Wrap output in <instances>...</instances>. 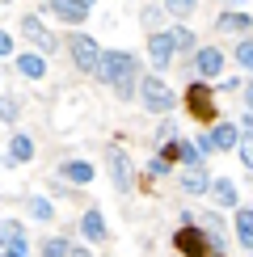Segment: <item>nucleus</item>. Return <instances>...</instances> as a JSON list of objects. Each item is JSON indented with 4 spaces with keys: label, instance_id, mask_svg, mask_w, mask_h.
<instances>
[{
    "label": "nucleus",
    "instance_id": "obj_10",
    "mask_svg": "<svg viewBox=\"0 0 253 257\" xmlns=\"http://www.w3.org/2000/svg\"><path fill=\"white\" fill-rule=\"evenodd\" d=\"M211 186H215V181L207 177V165H203V169H186V173H182V190H186L190 198H198V194H207Z\"/></svg>",
    "mask_w": 253,
    "mask_h": 257
},
{
    "label": "nucleus",
    "instance_id": "obj_30",
    "mask_svg": "<svg viewBox=\"0 0 253 257\" xmlns=\"http://www.w3.org/2000/svg\"><path fill=\"white\" fill-rule=\"evenodd\" d=\"M144 26L156 34V30H161V9H144Z\"/></svg>",
    "mask_w": 253,
    "mask_h": 257
},
{
    "label": "nucleus",
    "instance_id": "obj_17",
    "mask_svg": "<svg viewBox=\"0 0 253 257\" xmlns=\"http://www.w3.org/2000/svg\"><path fill=\"white\" fill-rule=\"evenodd\" d=\"M59 177L63 181H93V165H84V160H68V165H59Z\"/></svg>",
    "mask_w": 253,
    "mask_h": 257
},
{
    "label": "nucleus",
    "instance_id": "obj_22",
    "mask_svg": "<svg viewBox=\"0 0 253 257\" xmlns=\"http://www.w3.org/2000/svg\"><path fill=\"white\" fill-rule=\"evenodd\" d=\"M30 215L42 219V223H51V219H55V207H51L47 198H30Z\"/></svg>",
    "mask_w": 253,
    "mask_h": 257
},
{
    "label": "nucleus",
    "instance_id": "obj_25",
    "mask_svg": "<svg viewBox=\"0 0 253 257\" xmlns=\"http://www.w3.org/2000/svg\"><path fill=\"white\" fill-rule=\"evenodd\" d=\"M194 5H198V0H165V9L173 17H190V13H194Z\"/></svg>",
    "mask_w": 253,
    "mask_h": 257
},
{
    "label": "nucleus",
    "instance_id": "obj_11",
    "mask_svg": "<svg viewBox=\"0 0 253 257\" xmlns=\"http://www.w3.org/2000/svg\"><path fill=\"white\" fill-rule=\"evenodd\" d=\"M211 144H215L219 152H232V148H240V126H236V122H219L215 131H211Z\"/></svg>",
    "mask_w": 253,
    "mask_h": 257
},
{
    "label": "nucleus",
    "instance_id": "obj_23",
    "mask_svg": "<svg viewBox=\"0 0 253 257\" xmlns=\"http://www.w3.org/2000/svg\"><path fill=\"white\" fill-rule=\"evenodd\" d=\"M236 152H240V165L253 173V131H240V148Z\"/></svg>",
    "mask_w": 253,
    "mask_h": 257
},
{
    "label": "nucleus",
    "instance_id": "obj_19",
    "mask_svg": "<svg viewBox=\"0 0 253 257\" xmlns=\"http://www.w3.org/2000/svg\"><path fill=\"white\" fill-rule=\"evenodd\" d=\"M5 249H21L26 253V228L13 223V219H5Z\"/></svg>",
    "mask_w": 253,
    "mask_h": 257
},
{
    "label": "nucleus",
    "instance_id": "obj_24",
    "mask_svg": "<svg viewBox=\"0 0 253 257\" xmlns=\"http://www.w3.org/2000/svg\"><path fill=\"white\" fill-rule=\"evenodd\" d=\"M42 257H72V249H68L63 236H51L47 244H42Z\"/></svg>",
    "mask_w": 253,
    "mask_h": 257
},
{
    "label": "nucleus",
    "instance_id": "obj_14",
    "mask_svg": "<svg viewBox=\"0 0 253 257\" xmlns=\"http://www.w3.org/2000/svg\"><path fill=\"white\" fill-rule=\"evenodd\" d=\"M215 30H224V34H245V30H253V17H245V13H219Z\"/></svg>",
    "mask_w": 253,
    "mask_h": 257
},
{
    "label": "nucleus",
    "instance_id": "obj_8",
    "mask_svg": "<svg viewBox=\"0 0 253 257\" xmlns=\"http://www.w3.org/2000/svg\"><path fill=\"white\" fill-rule=\"evenodd\" d=\"M47 13L68 21V26H80L89 17V0H47Z\"/></svg>",
    "mask_w": 253,
    "mask_h": 257
},
{
    "label": "nucleus",
    "instance_id": "obj_7",
    "mask_svg": "<svg viewBox=\"0 0 253 257\" xmlns=\"http://www.w3.org/2000/svg\"><path fill=\"white\" fill-rule=\"evenodd\" d=\"M173 51H177V42H173L169 30L148 34V59H152V68H169V63H173Z\"/></svg>",
    "mask_w": 253,
    "mask_h": 257
},
{
    "label": "nucleus",
    "instance_id": "obj_3",
    "mask_svg": "<svg viewBox=\"0 0 253 257\" xmlns=\"http://www.w3.org/2000/svg\"><path fill=\"white\" fill-rule=\"evenodd\" d=\"M140 101H144V110H148V114H169V110L177 105L173 89H169L165 80H156V76L140 80Z\"/></svg>",
    "mask_w": 253,
    "mask_h": 257
},
{
    "label": "nucleus",
    "instance_id": "obj_34",
    "mask_svg": "<svg viewBox=\"0 0 253 257\" xmlns=\"http://www.w3.org/2000/svg\"><path fill=\"white\" fill-rule=\"evenodd\" d=\"M5 257H26V253H21V249H5Z\"/></svg>",
    "mask_w": 253,
    "mask_h": 257
},
{
    "label": "nucleus",
    "instance_id": "obj_35",
    "mask_svg": "<svg viewBox=\"0 0 253 257\" xmlns=\"http://www.w3.org/2000/svg\"><path fill=\"white\" fill-rule=\"evenodd\" d=\"M0 5H13V0H0Z\"/></svg>",
    "mask_w": 253,
    "mask_h": 257
},
{
    "label": "nucleus",
    "instance_id": "obj_31",
    "mask_svg": "<svg viewBox=\"0 0 253 257\" xmlns=\"http://www.w3.org/2000/svg\"><path fill=\"white\" fill-rule=\"evenodd\" d=\"M173 131H177L173 122H161V126H156V135H152V139H156V144H169V139H173Z\"/></svg>",
    "mask_w": 253,
    "mask_h": 257
},
{
    "label": "nucleus",
    "instance_id": "obj_28",
    "mask_svg": "<svg viewBox=\"0 0 253 257\" xmlns=\"http://www.w3.org/2000/svg\"><path fill=\"white\" fill-rule=\"evenodd\" d=\"M169 173V160L165 156H152V160H148V177H165Z\"/></svg>",
    "mask_w": 253,
    "mask_h": 257
},
{
    "label": "nucleus",
    "instance_id": "obj_18",
    "mask_svg": "<svg viewBox=\"0 0 253 257\" xmlns=\"http://www.w3.org/2000/svg\"><path fill=\"white\" fill-rule=\"evenodd\" d=\"M236 240L245 244V249H253V211L249 207L236 211Z\"/></svg>",
    "mask_w": 253,
    "mask_h": 257
},
{
    "label": "nucleus",
    "instance_id": "obj_29",
    "mask_svg": "<svg viewBox=\"0 0 253 257\" xmlns=\"http://www.w3.org/2000/svg\"><path fill=\"white\" fill-rule=\"evenodd\" d=\"M13 122H17V97L5 93V126H13Z\"/></svg>",
    "mask_w": 253,
    "mask_h": 257
},
{
    "label": "nucleus",
    "instance_id": "obj_32",
    "mask_svg": "<svg viewBox=\"0 0 253 257\" xmlns=\"http://www.w3.org/2000/svg\"><path fill=\"white\" fill-rule=\"evenodd\" d=\"M245 105H249V110H253V84H249V89H245Z\"/></svg>",
    "mask_w": 253,
    "mask_h": 257
},
{
    "label": "nucleus",
    "instance_id": "obj_5",
    "mask_svg": "<svg viewBox=\"0 0 253 257\" xmlns=\"http://www.w3.org/2000/svg\"><path fill=\"white\" fill-rule=\"evenodd\" d=\"M68 51H72V59H76L80 72H101V51H97V42H93L89 34H72Z\"/></svg>",
    "mask_w": 253,
    "mask_h": 257
},
{
    "label": "nucleus",
    "instance_id": "obj_9",
    "mask_svg": "<svg viewBox=\"0 0 253 257\" xmlns=\"http://www.w3.org/2000/svg\"><path fill=\"white\" fill-rule=\"evenodd\" d=\"M194 68H198V76H203V80L219 76V72H224V51H219V47H203L194 55Z\"/></svg>",
    "mask_w": 253,
    "mask_h": 257
},
{
    "label": "nucleus",
    "instance_id": "obj_16",
    "mask_svg": "<svg viewBox=\"0 0 253 257\" xmlns=\"http://www.w3.org/2000/svg\"><path fill=\"white\" fill-rule=\"evenodd\" d=\"M30 156H34V144H30V139L17 131L13 139H9V160H13V165H26Z\"/></svg>",
    "mask_w": 253,
    "mask_h": 257
},
{
    "label": "nucleus",
    "instance_id": "obj_2",
    "mask_svg": "<svg viewBox=\"0 0 253 257\" xmlns=\"http://www.w3.org/2000/svg\"><path fill=\"white\" fill-rule=\"evenodd\" d=\"M173 244L186 257H224V236H215V232H198V228H190V223L182 232H173Z\"/></svg>",
    "mask_w": 253,
    "mask_h": 257
},
{
    "label": "nucleus",
    "instance_id": "obj_20",
    "mask_svg": "<svg viewBox=\"0 0 253 257\" xmlns=\"http://www.w3.org/2000/svg\"><path fill=\"white\" fill-rule=\"evenodd\" d=\"M211 194H215V202H219V207H232V202H236V186H232L228 177H219L215 186H211Z\"/></svg>",
    "mask_w": 253,
    "mask_h": 257
},
{
    "label": "nucleus",
    "instance_id": "obj_26",
    "mask_svg": "<svg viewBox=\"0 0 253 257\" xmlns=\"http://www.w3.org/2000/svg\"><path fill=\"white\" fill-rule=\"evenodd\" d=\"M173 42H177V51H190V47H194V30L173 26Z\"/></svg>",
    "mask_w": 253,
    "mask_h": 257
},
{
    "label": "nucleus",
    "instance_id": "obj_12",
    "mask_svg": "<svg viewBox=\"0 0 253 257\" xmlns=\"http://www.w3.org/2000/svg\"><path fill=\"white\" fill-rule=\"evenodd\" d=\"M80 232H84V240H93V244L105 240V219H101L97 207H89V211L80 215Z\"/></svg>",
    "mask_w": 253,
    "mask_h": 257
},
{
    "label": "nucleus",
    "instance_id": "obj_1",
    "mask_svg": "<svg viewBox=\"0 0 253 257\" xmlns=\"http://www.w3.org/2000/svg\"><path fill=\"white\" fill-rule=\"evenodd\" d=\"M97 76L110 84L114 93H118V101L135 97V80H140V59L131 55V51H105L101 55V72Z\"/></svg>",
    "mask_w": 253,
    "mask_h": 257
},
{
    "label": "nucleus",
    "instance_id": "obj_33",
    "mask_svg": "<svg viewBox=\"0 0 253 257\" xmlns=\"http://www.w3.org/2000/svg\"><path fill=\"white\" fill-rule=\"evenodd\" d=\"M72 257H93V253L89 249H72Z\"/></svg>",
    "mask_w": 253,
    "mask_h": 257
},
{
    "label": "nucleus",
    "instance_id": "obj_13",
    "mask_svg": "<svg viewBox=\"0 0 253 257\" xmlns=\"http://www.w3.org/2000/svg\"><path fill=\"white\" fill-rule=\"evenodd\" d=\"M110 177H114V186H118L122 194L131 190V160H126V152H114L110 156Z\"/></svg>",
    "mask_w": 253,
    "mask_h": 257
},
{
    "label": "nucleus",
    "instance_id": "obj_15",
    "mask_svg": "<svg viewBox=\"0 0 253 257\" xmlns=\"http://www.w3.org/2000/svg\"><path fill=\"white\" fill-rule=\"evenodd\" d=\"M17 72L30 76V80H42V76H47V59H42V55H17Z\"/></svg>",
    "mask_w": 253,
    "mask_h": 257
},
{
    "label": "nucleus",
    "instance_id": "obj_4",
    "mask_svg": "<svg viewBox=\"0 0 253 257\" xmlns=\"http://www.w3.org/2000/svg\"><path fill=\"white\" fill-rule=\"evenodd\" d=\"M186 110H190V118H198V122H215V93H211L203 80L190 84L186 89Z\"/></svg>",
    "mask_w": 253,
    "mask_h": 257
},
{
    "label": "nucleus",
    "instance_id": "obj_27",
    "mask_svg": "<svg viewBox=\"0 0 253 257\" xmlns=\"http://www.w3.org/2000/svg\"><path fill=\"white\" fill-rule=\"evenodd\" d=\"M236 63H240V68H249V72H253V42H249V38H245V42L236 47Z\"/></svg>",
    "mask_w": 253,
    "mask_h": 257
},
{
    "label": "nucleus",
    "instance_id": "obj_6",
    "mask_svg": "<svg viewBox=\"0 0 253 257\" xmlns=\"http://www.w3.org/2000/svg\"><path fill=\"white\" fill-rule=\"evenodd\" d=\"M21 34H26L30 42H34V47L42 51V55H55V47H59V42H55V34H51V30L42 26V21H38L34 13H26V17H21Z\"/></svg>",
    "mask_w": 253,
    "mask_h": 257
},
{
    "label": "nucleus",
    "instance_id": "obj_21",
    "mask_svg": "<svg viewBox=\"0 0 253 257\" xmlns=\"http://www.w3.org/2000/svg\"><path fill=\"white\" fill-rule=\"evenodd\" d=\"M182 160H186V169H203V148L182 139Z\"/></svg>",
    "mask_w": 253,
    "mask_h": 257
}]
</instances>
